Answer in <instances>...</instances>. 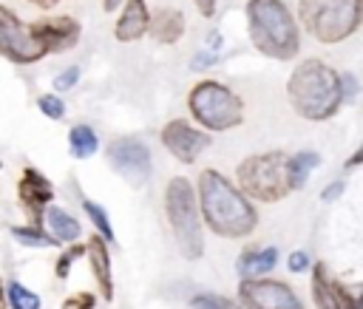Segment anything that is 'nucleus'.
<instances>
[{
	"mask_svg": "<svg viewBox=\"0 0 363 309\" xmlns=\"http://www.w3.org/2000/svg\"><path fill=\"white\" fill-rule=\"evenodd\" d=\"M213 62H216L213 54H196V57H193V68H207V65H213Z\"/></svg>",
	"mask_w": 363,
	"mask_h": 309,
	"instance_id": "nucleus-32",
	"label": "nucleus"
},
{
	"mask_svg": "<svg viewBox=\"0 0 363 309\" xmlns=\"http://www.w3.org/2000/svg\"><path fill=\"white\" fill-rule=\"evenodd\" d=\"M196 6H199V11L204 17H213L216 14V0H196Z\"/></svg>",
	"mask_w": 363,
	"mask_h": 309,
	"instance_id": "nucleus-33",
	"label": "nucleus"
},
{
	"mask_svg": "<svg viewBox=\"0 0 363 309\" xmlns=\"http://www.w3.org/2000/svg\"><path fill=\"white\" fill-rule=\"evenodd\" d=\"M68 147H71V156H77V159H88V156L96 153L99 139H96V133H94L88 125H74L71 133H68Z\"/></svg>",
	"mask_w": 363,
	"mask_h": 309,
	"instance_id": "nucleus-20",
	"label": "nucleus"
},
{
	"mask_svg": "<svg viewBox=\"0 0 363 309\" xmlns=\"http://www.w3.org/2000/svg\"><path fill=\"white\" fill-rule=\"evenodd\" d=\"M196 201L201 224L221 238H247L258 227L252 201L218 170H201L196 181Z\"/></svg>",
	"mask_w": 363,
	"mask_h": 309,
	"instance_id": "nucleus-1",
	"label": "nucleus"
},
{
	"mask_svg": "<svg viewBox=\"0 0 363 309\" xmlns=\"http://www.w3.org/2000/svg\"><path fill=\"white\" fill-rule=\"evenodd\" d=\"M275 264H278V249L275 247H252L238 258V272H241L244 281L247 278H261L264 272L275 269Z\"/></svg>",
	"mask_w": 363,
	"mask_h": 309,
	"instance_id": "nucleus-17",
	"label": "nucleus"
},
{
	"mask_svg": "<svg viewBox=\"0 0 363 309\" xmlns=\"http://www.w3.org/2000/svg\"><path fill=\"white\" fill-rule=\"evenodd\" d=\"M343 190H346V184H343V179H335L332 184H326V187H323V193H320V198H323V201H337V198L343 196Z\"/></svg>",
	"mask_w": 363,
	"mask_h": 309,
	"instance_id": "nucleus-30",
	"label": "nucleus"
},
{
	"mask_svg": "<svg viewBox=\"0 0 363 309\" xmlns=\"http://www.w3.org/2000/svg\"><path fill=\"white\" fill-rule=\"evenodd\" d=\"M6 295H9V303H11L14 309H40V298H37L34 292H28V289H26L23 283H17V281L9 283Z\"/></svg>",
	"mask_w": 363,
	"mask_h": 309,
	"instance_id": "nucleus-23",
	"label": "nucleus"
},
{
	"mask_svg": "<svg viewBox=\"0 0 363 309\" xmlns=\"http://www.w3.org/2000/svg\"><path fill=\"white\" fill-rule=\"evenodd\" d=\"M241 300L250 309H298L292 289L281 281L247 278V281H241Z\"/></svg>",
	"mask_w": 363,
	"mask_h": 309,
	"instance_id": "nucleus-11",
	"label": "nucleus"
},
{
	"mask_svg": "<svg viewBox=\"0 0 363 309\" xmlns=\"http://www.w3.org/2000/svg\"><path fill=\"white\" fill-rule=\"evenodd\" d=\"M0 54L17 65H31L48 54L45 45L34 37L31 26H26L6 6H0Z\"/></svg>",
	"mask_w": 363,
	"mask_h": 309,
	"instance_id": "nucleus-8",
	"label": "nucleus"
},
{
	"mask_svg": "<svg viewBox=\"0 0 363 309\" xmlns=\"http://www.w3.org/2000/svg\"><path fill=\"white\" fill-rule=\"evenodd\" d=\"M187 108H190L193 119L204 130H213V133L233 130L244 122L241 96L216 79H201L199 85H193V91L187 94Z\"/></svg>",
	"mask_w": 363,
	"mask_h": 309,
	"instance_id": "nucleus-6",
	"label": "nucleus"
},
{
	"mask_svg": "<svg viewBox=\"0 0 363 309\" xmlns=\"http://www.w3.org/2000/svg\"><path fill=\"white\" fill-rule=\"evenodd\" d=\"M43 221H45V230L54 241H77L82 232V224L74 215H68L62 207H54V204L45 207Z\"/></svg>",
	"mask_w": 363,
	"mask_h": 309,
	"instance_id": "nucleus-16",
	"label": "nucleus"
},
{
	"mask_svg": "<svg viewBox=\"0 0 363 309\" xmlns=\"http://www.w3.org/2000/svg\"><path fill=\"white\" fill-rule=\"evenodd\" d=\"M193 309H238V306L230 298H221V295L207 292V295H196L193 298Z\"/></svg>",
	"mask_w": 363,
	"mask_h": 309,
	"instance_id": "nucleus-25",
	"label": "nucleus"
},
{
	"mask_svg": "<svg viewBox=\"0 0 363 309\" xmlns=\"http://www.w3.org/2000/svg\"><path fill=\"white\" fill-rule=\"evenodd\" d=\"M11 235H14L23 247H51V244H54V238H51L48 232H43V230H40V224L14 227V230H11Z\"/></svg>",
	"mask_w": 363,
	"mask_h": 309,
	"instance_id": "nucleus-22",
	"label": "nucleus"
},
{
	"mask_svg": "<svg viewBox=\"0 0 363 309\" xmlns=\"http://www.w3.org/2000/svg\"><path fill=\"white\" fill-rule=\"evenodd\" d=\"M337 77H340V96H343V102L354 99L357 96V79L352 74H337Z\"/></svg>",
	"mask_w": 363,
	"mask_h": 309,
	"instance_id": "nucleus-28",
	"label": "nucleus"
},
{
	"mask_svg": "<svg viewBox=\"0 0 363 309\" xmlns=\"http://www.w3.org/2000/svg\"><path fill=\"white\" fill-rule=\"evenodd\" d=\"M37 108L48 116V119H62L65 116V102L57 96V94H43L37 99Z\"/></svg>",
	"mask_w": 363,
	"mask_h": 309,
	"instance_id": "nucleus-24",
	"label": "nucleus"
},
{
	"mask_svg": "<svg viewBox=\"0 0 363 309\" xmlns=\"http://www.w3.org/2000/svg\"><path fill=\"white\" fill-rule=\"evenodd\" d=\"M164 213L173 230V238L179 244V252L184 258H199L204 252V238H201V213L196 201V190L190 179L173 176L164 187Z\"/></svg>",
	"mask_w": 363,
	"mask_h": 309,
	"instance_id": "nucleus-5",
	"label": "nucleus"
},
{
	"mask_svg": "<svg viewBox=\"0 0 363 309\" xmlns=\"http://www.w3.org/2000/svg\"><path fill=\"white\" fill-rule=\"evenodd\" d=\"M320 164V156L312 150H301L295 156H286V179H289V190H301L309 179V173Z\"/></svg>",
	"mask_w": 363,
	"mask_h": 309,
	"instance_id": "nucleus-19",
	"label": "nucleus"
},
{
	"mask_svg": "<svg viewBox=\"0 0 363 309\" xmlns=\"http://www.w3.org/2000/svg\"><path fill=\"white\" fill-rule=\"evenodd\" d=\"M298 20L323 45L349 40L363 23V0H301Z\"/></svg>",
	"mask_w": 363,
	"mask_h": 309,
	"instance_id": "nucleus-4",
	"label": "nucleus"
},
{
	"mask_svg": "<svg viewBox=\"0 0 363 309\" xmlns=\"http://www.w3.org/2000/svg\"><path fill=\"white\" fill-rule=\"evenodd\" d=\"M31 31L34 37L45 45L48 54H60V51H68L77 45L79 40V23L74 17H51V20H40V23H31Z\"/></svg>",
	"mask_w": 363,
	"mask_h": 309,
	"instance_id": "nucleus-12",
	"label": "nucleus"
},
{
	"mask_svg": "<svg viewBox=\"0 0 363 309\" xmlns=\"http://www.w3.org/2000/svg\"><path fill=\"white\" fill-rule=\"evenodd\" d=\"M108 162L111 167L128 179L130 184H142L150 173V150L139 136H119L108 145Z\"/></svg>",
	"mask_w": 363,
	"mask_h": 309,
	"instance_id": "nucleus-9",
	"label": "nucleus"
},
{
	"mask_svg": "<svg viewBox=\"0 0 363 309\" xmlns=\"http://www.w3.org/2000/svg\"><path fill=\"white\" fill-rule=\"evenodd\" d=\"M122 3H125V0H102V9H105V11H113V9H119Z\"/></svg>",
	"mask_w": 363,
	"mask_h": 309,
	"instance_id": "nucleus-36",
	"label": "nucleus"
},
{
	"mask_svg": "<svg viewBox=\"0 0 363 309\" xmlns=\"http://www.w3.org/2000/svg\"><path fill=\"white\" fill-rule=\"evenodd\" d=\"M286 96L298 116H303L309 122H323V119L335 116V111L343 102L340 77L323 60H315V57L303 60L301 65H295V71L286 82Z\"/></svg>",
	"mask_w": 363,
	"mask_h": 309,
	"instance_id": "nucleus-2",
	"label": "nucleus"
},
{
	"mask_svg": "<svg viewBox=\"0 0 363 309\" xmlns=\"http://www.w3.org/2000/svg\"><path fill=\"white\" fill-rule=\"evenodd\" d=\"M17 198L23 201V207L28 210V215L34 218V224H40V215L45 213L48 201L54 198V184L40 170L26 167L20 184H17Z\"/></svg>",
	"mask_w": 363,
	"mask_h": 309,
	"instance_id": "nucleus-13",
	"label": "nucleus"
},
{
	"mask_svg": "<svg viewBox=\"0 0 363 309\" xmlns=\"http://www.w3.org/2000/svg\"><path fill=\"white\" fill-rule=\"evenodd\" d=\"M62 309H94V295H88V292H79V295L68 298V300L62 303Z\"/></svg>",
	"mask_w": 363,
	"mask_h": 309,
	"instance_id": "nucleus-29",
	"label": "nucleus"
},
{
	"mask_svg": "<svg viewBox=\"0 0 363 309\" xmlns=\"http://www.w3.org/2000/svg\"><path fill=\"white\" fill-rule=\"evenodd\" d=\"M150 37L162 45H173L182 40L184 34V14L179 9H162L150 17V26H147Z\"/></svg>",
	"mask_w": 363,
	"mask_h": 309,
	"instance_id": "nucleus-15",
	"label": "nucleus"
},
{
	"mask_svg": "<svg viewBox=\"0 0 363 309\" xmlns=\"http://www.w3.org/2000/svg\"><path fill=\"white\" fill-rule=\"evenodd\" d=\"M247 23H250V40L261 54L281 62L298 57L301 34L284 0H250Z\"/></svg>",
	"mask_w": 363,
	"mask_h": 309,
	"instance_id": "nucleus-3",
	"label": "nucleus"
},
{
	"mask_svg": "<svg viewBox=\"0 0 363 309\" xmlns=\"http://www.w3.org/2000/svg\"><path fill=\"white\" fill-rule=\"evenodd\" d=\"M147 26H150V11H147L145 0H125L119 20L113 26V34L119 43H136L147 34Z\"/></svg>",
	"mask_w": 363,
	"mask_h": 309,
	"instance_id": "nucleus-14",
	"label": "nucleus"
},
{
	"mask_svg": "<svg viewBox=\"0 0 363 309\" xmlns=\"http://www.w3.org/2000/svg\"><path fill=\"white\" fill-rule=\"evenodd\" d=\"M207 48H210V51H218V48H221V34H218V31H210V34H207Z\"/></svg>",
	"mask_w": 363,
	"mask_h": 309,
	"instance_id": "nucleus-34",
	"label": "nucleus"
},
{
	"mask_svg": "<svg viewBox=\"0 0 363 309\" xmlns=\"http://www.w3.org/2000/svg\"><path fill=\"white\" fill-rule=\"evenodd\" d=\"M357 164H363V145H360V147H357V153L346 162V167H357Z\"/></svg>",
	"mask_w": 363,
	"mask_h": 309,
	"instance_id": "nucleus-35",
	"label": "nucleus"
},
{
	"mask_svg": "<svg viewBox=\"0 0 363 309\" xmlns=\"http://www.w3.org/2000/svg\"><path fill=\"white\" fill-rule=\"evenodd\" d=\"M79 79V68L77 65H71V68H65L62 74H57V79H54V88L57 91H68V88H74V82Z\"/></svg>",
	"mask_w": 363,
	"mask_h": 309,
	"instance_id": "nucleus-27",
	"label": "nucleus"
},
{
	"mask_svg": "<svg viewBox=\"0 0 363 309\" xmlns=\"http://www.w3.org/2000/svg\"><path fill=\"white\" fill-rule=\"evenodd\" d=\"M43 3H57V0H43Z\"/></svg>",
	"mask_w": 363,
	"mask_h": 309,
	"instance_id": "nucleus-37",
	"label": "nucleus"
},
{
	"mask_svg": "<svg viewBox=\"0 0 363 309\" xmlns=\"http://www.w3.org/2000/svg\"><path fill=\"white\" fill-rule=\"evenodd\" d=\"M79 255H85V247H82V244H74L71 249H65V252L57 258V278H68V269H71V264H74Z\"/></svg>",
	"mask_w": 363,
	"mask_h": 309,
	"instance_id": "nucleus-26",
	"label": "nucleus"
},
{
	"mask_svg": "<svg viewBox=\"0 0 363 309\" xmlns=\"http://www.w3.org/2000/svg\"><path fill=\"white\" fill-rule=\"evenodd\" d=\"M238 190L247 198L272 204L281 201L289 193V179H286V156L281 150H269V153H255L247 156L238 170Z\"/></svg>",
	"mask_w": 363,
	"mask_h": 309,
	"instance_id": "nucleus-7",
	"label": "nucleus"
},
{
	"mask_svg": "<svg viewBox=\"0 0 363 309\" xmlns=\"http://www.w3.org/2000/svg\"><path fill=\"white\" fill-rule=\"evenodd\" d=\"M162 145L182 162V164H193L207 147H210V133L190 125L187 119H173L162 128Z\"/></svg>",
	"mask_w": 363,
	"mask_h": 309,
	"instance_id": "nucleus-10",
	"label": "nucleus"
},
{
	"mask_svg": "<svg viewBox=\"0 0 363 309\" xmlns=\"http://www.w3.org/2000/svg\"><path fill=\"white\" fill-rule=\"evenodd\" d=\"M85 255L91 258V266H94V275H96V281L102 286V295L111 300L113 298V283H111V258H108V249H105V238L94 235L85 244Z\"/></svg>",
	"mask_w": 363,
	"mask_h": 309,
	"instance_id": "nucleus-18",
	"label": "nucleus"
},
{
	"mask_svg": "<svg viewBox=\"0 0 363 309\" xmlns=\"http://www.w3.org/2000/svg\"><path fill=\"white\" fill-rule=\"evenodd\" d=\"M0 167H3V164H0Z\"/></svg>",
	"mask_w": 363,
	"mask_h": 309,
	"instance_id": "nucleus-38",
	"label": "nucleus"
},
{
	"mask_svg": "<svg viewBox=\"0 0 363 309\" xmlns=\"http://www.w3.org/2000/svg\"><path fill=\"white\" fill-rule=\"evenodd\" d=\"M82 210L88 213V218L94 221V227H96V235H102L105 241H113V227H111V218H108V213L96 204V201H91V198H85L82 201Z\"/></svg>",
	"mask_w": 363,
	"mask_h": 309,
	"instance_id": "nucleus-21",
	"label": "nucleus"
},
{
	"mask_svg": "<svg viewBox=\"0 0 363 309\" xmlns=\"http://www.w3.org/2000/svg\"><path fill=\"white\" fill-rule=\"evenodd\" d=\"M286 264H289V269H292V272H303V269L309 266V255H306L303 249H295V252L286 258Z\"/></svg>",
	"mask_w": 363,
	"mask_h": 309,
	"instance_id": "nucleus-31",
	"label": "nucleus"
}]
</instances>
